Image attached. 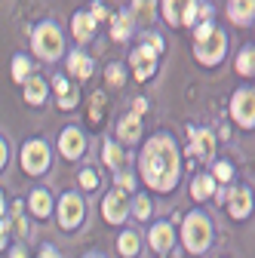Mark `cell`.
I'll return each mask as SVG.
<instances>
[{
  "label": "cell",
  "instance_id": "ab89813d",
  "mask_svg": "<svg viewBox=\"0 0 255 258\" xmlns=\"http://www.w3.org/2000/svg\"><path fill=\"white\" fill-rule=\"evenodd\" d=\"M37 258H61V255H58V249H55V246H43Z\"/></svg>",
  "mask_w": 255,
  "mask_h": 258
},
{
  "label": "cell",
  "instance_id": "484cf974",
  "mask_svg": "<svg viewBox=\"0 0 255 258\" xmlns=\"http://www.w3.org/2000/svg\"><path fill=\"white\" fill-rule=\"evenodd\" d=\"M154 19V0H136L133 10H130V22L136 25H148Z\"/></svg>",
  "mask_w": 255,
  "mask_h": 258
},
{
  "label": "cell",
  "instance_id": "ffe728a7",
  "mask_svg": "<svg viewBox=\"0 0 255 258\" xmlns=\"http://www.w3.org/2000/svg\"><path fill=\"white\" fill-rule=\"evenodd\" d=\"M68 71H71L77 80H89V77H92V58H89L86 52H80V49L68 52Z\"/></svg>",
  "mask_w": 255,
  "mask_h": 258
},
{
  "label": "cell",
  "instance_id": "52a82bcc",
  "mask_svg": "<svg viewBox=\"0 0 255 258\" xmlns=\"http://www.w3.org/2000/svg\"><path fill=\"white\" fill-rule=\"evenodd\" d=\"M58 224L65 231H77L80 224H83V215H86V203L77 190H68V194H61V200H58Z\"/></svg>",
  "mask_w": 255,
  "mask_h": 258
},
{
  "label": "cell",
  "instance_id": "60d3db41",
  "mask_svg": "<svg viewBox=\"0 0 255 258\" xmlns=\"http://www.w3.org/2000/svg\"><path fill=\"white\" fill-rule=\"evenodd\" d=\"M10 258H28V252H25V246H22V243H16V246L10 249Z\"/></svg>",
  "mask_w": 255,
  "mask_h": 258
},
{
  "label": "cell",
  "instance_id": "d6986e66",
  "mask_svg": "<svg viewBox=\"0 0 255 258\" xmlns=\"http://www.w3.org/2000/svg\"><path fill=\"white\" fill-rule=\"evenodd\" d=\"M102 157H105V166H108V169H114V172H120L126 163H130V151H126L123 145H117V142H105Z\"/></svg>",
  "mask_w": 255,
  "mask_h": 258
},
{
  "label": "cell",
  "instance_id": "8992f818",
  "mask_svg": "<svg viewBox=\"0 0 255 258\" xmlns=\"http://www.w3.org/2000/svg\"><path fill=\"white\" fill-rule=\"evenodd\" d=\"M160 10H163L166 25H172V28L197 25V19H200V4L197 0H160Z\"/></svg>",
  "mask_w": 255,
  "mask_h": 258
},
{
  "label": "cell",
  "instance_id": "277c9868",
  "mask_svg": "<svg viewBox=\"0 0 255 258\" xmlns=\"http://www.w3.org/2000/svg\"><path fill=\"white\" fill-rule=\"evenodd\" d=\"M225 55H228V34L221 28H212L203 40L194 43V58L206 68H215L218 61H225Z\"/></svg>",
  "mask_w": 255,
  "mask_h": 258
},
{
  "label": "cell",
  "instance_id": "603a6c76",
  "mask_svg": "<svg viewBox=\"0 0 255 258\" xmlns=\"http://www.w3.org/2000/svg\"><path fill=\"white\" fill-rule=\"evenodd\" d=\"M117 252L123 255V258H136L139 252H142V237L130 228V231H120V237H117Z\"/></svg>",
  "mask_w": 255,
  "mask_h": 258
},
{
  "label": "cell",
  "instance_id": "f546056e",
  "mask_svg": "<svg viewBox=\"0 0 255 258\" xmlns=\"http://www.w3.org/2000/svg\"><path fill=\"white\" fill-rule=\"evenodd\" d=\"M102 111H105V95L99 89V92H92V99H89V123L99 126L102 123Z\"/></svg>",
  "mask_w": 255,
  "mask_h": 258
},
{
  "label": "cell",
  "instance_id": "e0dca14e",
  "mask_svg": "<svg viewBox=\"0 0 255 258\" xmlns=\"http://www.w3.org/2000/svg\"><path fill=\"white\" fill-rule=\"evenodd\" d=\"M71 34L77 43H89L95 37V22L89 19V13H74L71 16Z\"/></svg>",
  "mask_w": 255,
  "mask_h": 258
},
{
  "label": "cell",
  "instance_id": "4316f807",
  "mask_svg": "<svg viewBox=\"0 0 255 258\" xmlns=\"http://www.w3.org/2000/svg\"><path fill=\"white\" fill-rule=\"evenodd\" d=\"M237 74L240 77H252L255 74V49L252 46L240 49V55H237Z\"/></svg>",
  "mask_w": 255,
  "mask_h": 258
},
{
  "label": "cell",
  "instance_id": "30bf717a",
  "mask_svg": "<svg viewBox=\"0 0 255 258\" xmlns=\"http://www.w3.org/2000/svg\"><path fill=\"white\" fill-rule=\"evenodd\" d=\"M102 215L108 224H123L126 218H130V197H126V190L114 187L111 194H105L102 200Z\"/></svg>",
  "mask_w": 255,
  "mask_h": 258
},
{
  "label": "cell",
  "instance_id": "ba28073f",
  "mask_svg": "<svg viewBox=\"0 0 255 258\" xmlns=\"http://www.w3.org/2000/svg\"><path fill=\"white\" fill-rule=\"evenodd\" d=\"M231 117L243 129H252L255 126V89L252 86H240L231 95Z\"/></svg>",
  "mask_w": 255,
  "mask_h": 258
},
{
  "label": "cell",
  "instance_id": "5bb4252c",
  "mask_svg": "<svg viewBox=\"0 0 255 258\" xmlns=\"http://www.w3.org/2000/svg\"><path fill=\"white\" fill-rule=\"evenodd\" d=\"M130 68L136 71V80H142V83H145V80H151V77H154V71H157V55H151L148 49H142V46H139V49H133V52H130Z\"/></svg>",
  "mask_w": 255,
  "mask_h": 258
},
{
  "label": "cell",
  "instance_id": "7a4b0ae2",
  "mask_svg": "<svg viewBox=\"0 0 255 258\" xmlns=\"http://www.w3.org/2000/svg\"><path fill=\"white\" fill-rule=\"evenodd\" d=\"M181 243L190 255H203L209 252L212 246V221L206 212L194 209V212H187L184 221H181Z\"/></svg>",
  "mask_w": 255,
  "mask_h": 258
},
{
  "label": "cell",
  "instance_id": "2e32d148",
  "mask_svg": "<svg viewBox=\"0 0 255 258\" xmlns=\"http://www.w3.org/2000/svg\"><path fill=\"white\" fill-rule=\"evenodd\" d=\"M28 212L34 218L52 215V190H46V187H34V190H31L28 194Z\"/></svg>",
  "mask_w": 255,
  "mask_h": 258
},
{
  "label": "cell",
  "instance_id": "4dcf8cb0",
  "mask_svg": "<svg viewBox=\"0 0 255 258\" xmlns=\"http://www.w3.org/2000/svg\"><path fill=\"white\" fill-rule=\"evenodd\" d=\"M142 49H148L151 55H160V52L166 49V40H163L160 34H145V43H142Z\"/></svg>",
  "mask_w": 255,
  "mask_h": 258
},
{
  "label": "cell",
  "instance_id": "5b68a950",
  "mask_svg": "<svg viewBox=\"0 0 255 258\" xmlns=\"http://www.w3.org/2000/svg\"><path fill=\"white\" fill-rule=\"evenodd\" d=\"M19 160H22V169H25L28 175H43V172L49 169L52 154H49V145H46L43 139H28V142L22 145Z\"/></svg>",
  "mask_w": 255,
  "mask_h": 258
},
{
  "label": "cell",
  "instance_id": "ac0fdd59",
  "mask_svg": "<svg viewBox=\"0 0 255 258\" xmlns=\"http://www.w3.org/2000/svg\"><path fill=\"white\" fill-rule=\"evenodd\" d=\"M228 19L234 25H252V19H255V0H231V4H228Z\"/></svg>",
  "mask_w": 255,
  "mask_h": 258
},
{
  "label": "cell",
  "instance_id": "f1b7e54d",
  "mask_svg": "<svg viewBox=\"0 0 255 258\" xmlns=\"http://www.w3.org/2000/svg\"><path fill=\"white\" fill-rule=\"evenodd\" d=\"M212 181H231L234 178V163H228V160H215V163H212Z\"/></svg>",
  "mask_w": 255,
  "mask_h": 258
},
{
  "label": "cell",
  "instance_id": "7c38bea8",
  "mask_svg": "<svg viewBox=\"0 0 255 258\" xmlns=\"http://www.w3.org/2000/svg\"><path fill=\"white\" fill-rule=\"evenodd\" d=\"M148 243L157 255H166L172 246H175V228L169 221H154L151 224V234H148Z\"/></svg>",
  "mask_w": 255,
  "mask_h": 258
},
{
  "label": "cell",
  "instance_id": "7bdbcfd3",
  "mask_svg": "<svg viewBox=\"0 0 255 258\" xmlns=\"http://www.w3.org/2000/svg\"><path fill=\"white\" fill-rule=\"evenodd\" d=\"M83 258H105V255H102V252H86Z\"/></svg>",
  "mask_w": 255,
  "mask_h": 258
},
{
  "label": "cell",
  "instance_id": "8fae6325",
  "mask_svg": "<svg viewBox=\"0 0 255 258\" xmlns=\"http://www.w3.org/2000/svg\"><path fill=\"white\" fill-rule=\"evenodd\" d=\"M58 151L65 160H77L86 154V136L80 133L77 126H65L61 129V136H58Z\"/></svg>",
  "mask_w": 255,
  "mask_h": 258
},
{
  "label": "cell",
  "instance_id": "7402d4cb",
  "mask_svg": "<svg viewBox=\"0 0 255 258\" xmlns=\"http://www.w3.org/2000/svg\"><path fill=\"white\" fill-rule=\"evenodd\" d=\"M22 86H25V102H28V105H43V102H46V80H43V77H34V74H31Z\"/></svg>",
  "mask_w": 255,
  "mask_h": 258
},
{
  "label": "cell",
  "instance_id": "6da1fadb",
  "mask_svg": "<svg viewBox=\"0 0 255 258\" xmlns=\"http://www.w3.org/2000/svg\"><path fill=\"white\" fill-rule=\"evenodd\" d=\"M139 172H142V181L157 194L175 190V184L181 178V151L169 133H157L142 145Z\"/></svg>",
  "mask_w": 255,
  "mask_h": 258
},
{
  "label": "cell",
  "instance_id": "3957f363",
  "mask_svg": "<svg viewBox=\"0 0 255 258\" xmlns=\"http://www.w3.org/2000/svg\"><path fill=\"white\" fill-rule=\"evenodd\" d=\"M31 49L43 61H58L65 55V34H61V28L55 22H40L31 31Z\"/></svg>",
  "mask_w": 255,
  "mask_h": 258
},
{
  "label": "cell",
  "instance_id": "b9f144b4",
  "mask_svg": "<svg viewBox=\"0 0 255 258\" xmlns=\"http://www.w3.org/2000/svg\"><path fill=\"white\" fill-rule=\"evenodd\" d=\"M7 215V200H4V190H0V218Z\"/></svg>",
  "mask_w": 255,
  "mask_h": 258
},
{
  "label": "cell",
  "instance_id": "cb8c5ba5",
  "mask_svg": "<svg viewBox=\"0 0 255 258\" xmlns=\"http://www.w3.org/2000/svg\"><path fill=\"white\" fill-rule=\"evenodd\" d=\"M108 22H111V37H114L117 43H123V40L133 37V22H130V16H126V13H117V16H111Z\"/></svg>",
  "mask_w": 255,
  "mask_h": 258
},
{
  "label": "cell",
  "instance_id": "83f0119b",
  "mask_svg": "<svg viewBox=\"0 0 255 258\" xmlns=\"http://www.w3.org/2000/svg\"><path fill=\"white\" fill-rule=\"evenodd\" d=\"M31 71H34V64L28 61V55H13V80L16 83H25L28 77H31Z\"/></svg>",
  "mask_w": 255,
  "mask_h": 258
},
{
  "label": "cell",
  "instance_id": "9a60e30c",
  "mask_svg": "<svg viewBox=\"0 0 255 258\" xmlns=\"http://www.w3.org/2000/svg\"><path fill=\"white\" fill-rule=\"evenodd\" d=\"M139 139H142V117H136V114L120 117V120H117V145L130 148V145H136Z\"/></svg>",
  "mask_w": 255,
  "mask_h": 258
},
{
  "label": "cell",
  "instance_id": "f35d334b",
  "mask_svg": "<svg viewBox=\"0 0 255 258\" xmlns=\"http://www.w3.org/2000/svg\"><path fill=\"white\" fill-rule=\"evenodd\" d=\"M145 111H148V99H136V102H133V114H136V117H142Z\"/></svg>",
  "mask_w": 255,
  "mask_h": 258
},
{
  "label": "cell",
  "instance_id": "d590c367",
  "mask_svg": "<svg viewBox=\"0 0 255 258\" xmlns=\"http://www.w3.org/2000/svg\"><path fill=\"white\" fill-rule=\"evenodd\" d=\"M89 19H92L95 25H99V22H108L111 16H108V10H105L102 4H92V7H89Z\"/></svg>",
  "mask_w": 255,
  "mask_h": 258
},
{
  "label": "cell",
  "instance_id": "d4e9b609",
  "mask_svg": "<svg viewBox=\"0 0 255 258\" xmlns=\"http://www.w3.org/2000/svg\"><path fill=\"white\" fill-rule=\"evenodd\" d=\"M151 212H154V203H151L148 194H136V200H130V215L136 221H148Z\"/></svg>",
  "mask_w": 255,
  "mask_h": 258
},
{
  "label": "cell",
  "instance_id": "44dd1931",
  "mask_svg": "<svg viewBox=\"0 0 255 258\" xmlns=\"http://www.w3.org/2000/svg\"><path fill=\"white\" fill-rule=\"evenodd\" d=\"M212 194H215V181H212V175H209V172H200V175L190 178V197H194L197 203L212 200Z\"/></svg>",
  "mask_w": 255,
  "mask_h": 258
},
{
  "label": "cell",
  "instance_id": "4fadbf2b",
  "mask_svg": "<svg viewBox=\"0 0 255 258\" xmlns=\"http://www.w3.org/2000/svg\"><path fill=\"white\" fill-rule=\"evenodd\" d=\"M225 206H228V212H231L234 221H243V218L252 212V190H249V187H231Z\"/></svg>",
  "mask_w": 255,
  "mask_h": 258
},
{
  "label": "cell",
  "instance_id": "e575fe53",
  "mask_svg": "<svg viewBox=\"0 0 255 258\" xmlns=\"http://www.w3.org/2000/svg\"><path fill=\"white\" fill-rule=\"evenodd\" d=\"M80 187L83 190H95V187H99V172H95V169H83L80 172Z\"/></svg>",
  "mask_w": 255,
  "mask_h": 258
},
{
  "label": "cell",
  "instance_id": "8d00e7d4",
  "mask_svg": "<svg viewBox=\"0 0 255 258\" xmlns=\"http://www.w3.org/2000/svg\"><path fill=\"white\" fill-rule=\"evenodd\" d=\"M52 89H55L58 95H65V92L71 89V83H68V77H61V74H58V77H52Z\"/></svg>",
  "mask_w": 255,
  "mask_h": 258
},
{
  "label": "cell",
  "instance_id": "1f68e13d",
  "mask_svg": "<svg viewBox=\"0 0 255 258\" xmlns=\"http://www.w3.org/2000/svg\"><path fill=\"white\" fill-rule=\"evenodd\" d=\"M114 178H117V187H120V190H126V194L136 190V175H133V172H123V169H120V172H114Z\"/></svg>",
  "mask_w": 255,
  "mask_h": 258
},
{
  "label": "cell",
  "instance_id": "9c48e42d",
  "mask_svg": "<svg viewBox=\"0 0 255 258\" xmlns=\"http://www.w3.org/2000/svg\"><path fill=\"white\" fill-rule=\"evenodd\" d=\"M187 136H190V154H194L200 163H212L215 160V133L206 126H190L187 129Z\"/></svg>",
  "mask_w": 255,
  "mask_h": 258
},
{
  "label": "cell",
  "instance_id": "d6a6232c",
  "mask_svg": "<svg viewBox=\"0 0 255 258\" xmlns=\"http://www.w3.org/2000/svg\"><path fill=\"white\" fill-rule=\"evenodd\" d=\"M77 102H80V92H77V89H68L65 95H58V108H61V111H74Z\"/></svg>",
  "mask_w": 255,
  "mask_h": 258
},
{
  "label": "cell",
  "instance_id": "ee69618b",
  "mask_svg": "<svg viewBox=\"0 0 255 258\" xmlns=\"http://www.w3.org/2000/svg\"><path fill=\"white\" fill-rule=\"evenodd\" d=\"M7 249V234H0V252Z\"/></svg>",
  "mask_w": 255,
  "mask_h": 258
},
{
  "label": "cell",
  "instance_id": "836d02e7",
  "mask_svg": "<svg viewBox=\"0 0 255 258\" xmlns=\"http://www.w3.org/2000/svg\"><path fill=\"white\" fill-rule=\"evenodd\" d=\"M105 77H108L111 86H120L123 77H126V74H123V64H120V61H111V64H108V71H105Z\"/></svg>",
  "mask_w": 255,
  "mask_h": 258
},
{
  "label": "cell",
  "instance_id": "74e56055",
  "mask_svg": "<svg viewBox=\"0 0 255 258\" xmlns=\"http://www.w3.org/2000/svg\"><path fill=\"white\" fill-rule=\"evenodd\" d=\"M7 160H10V148H7V139L0 136V169H7Z\"/></svg>",
  "mask_w": 255,
  "mask_h": 258
}]
</instances>
